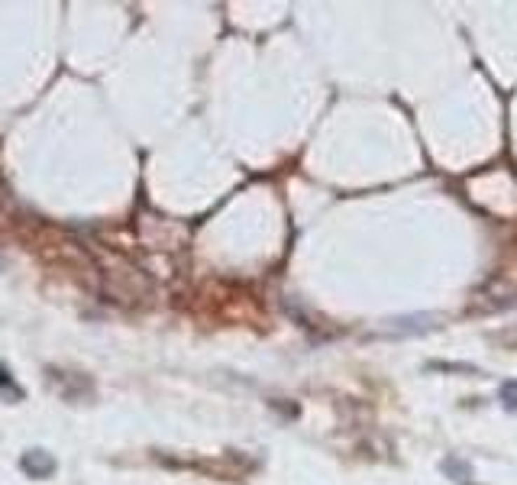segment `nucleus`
I'll list each match as a JSON object with an SVG mask.
<instances>
[{
	"label": "nucleus",
	"instance_id": "nucleus-1",
	"mask_svg": "<svg viewBox=\"0 0 517 485\" xmlns=\"http://www.w3.org/2000/svg\"><path fill=\"white\" fill-rule=\"evenodd\" d=\"M23 469L29 472V476L42 479V476H49L52 469H55V463H52L49 456H42V450H33V453H26V456H23Z\"/></svg>",
	"mask_w": 517,
	"mask_h": 485
},
{
	"label": "nucleus",
	"instance_id": "nucleus-2",
	"mask_svg": "<svg viewBox=\"0 0 517 485\" xmlns=\"http://www.w3.org/2000/svg\"><path fill=\"white\" fill-rule=\"evenodd\" d=\"M501 398H504V404L514 411L517 408V382H504V385H501Z\"/></svg>",
	"mask_w": 517,
	"mask_h": 485
}]
</instances>
